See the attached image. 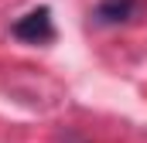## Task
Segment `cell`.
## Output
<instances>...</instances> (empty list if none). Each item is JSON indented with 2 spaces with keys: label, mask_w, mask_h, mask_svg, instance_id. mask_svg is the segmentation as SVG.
<instances>
[{
  "label": "cell",
  "mask_w": 147,
  "mask_h": 143,
  "mask_svg": "<svg viewBox=\"0 0 147 143\" xmlns=\"http://www.w3.org/2000/svg\"><path fill=\"white\" fill-rule=\"evenodd\" d=\"M10 34L17 41H28V44H48L55 41V21H51V10L48 7H34L28 10L24 17H17L10 24Z\"/></svg>",
  "instance_id": "obj_1"
},
{
  "label": "cell",
  "mask_w": 147,
  "mask_h": 143,
  "mask_svg": "<svg viewBox=\"0 0 147 143\" xmlns=\"http://www.w3.org/2000/svg\"><path fill=\"white\" fill-rule=\"evenodd\" d=\"M134 10H137V0H99L92 17L99 24H123L134 17Z\"/></svg>",
  "instance_id": "obj_2"
}]
</instances>
